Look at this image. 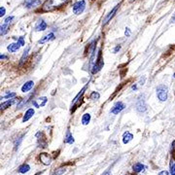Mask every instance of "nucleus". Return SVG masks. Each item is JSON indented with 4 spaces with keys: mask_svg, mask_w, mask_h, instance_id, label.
<instances>
[{
    "mask_svg": "<svg viewBox=\"0 0 175 175\" xmlns=\"http://www.w3.org/2000/svg\"><path fill=\"white\" fill-rule=\"evenodd\" d=\"M33 115H34V110H33L32 108H29V109L26 111V114H25V116H23V118H22V123L27 122Z\"/></svg>",
    "mask_w": 175,
    "mask_h": 175,
    "instance_id": "nucleus-16",
    "label": "nucleus"
},
{
    "mask_svg": "<svg viewBox=\"0 0 175 175\" xmlns=\"http://www.w3.org/2000/svg\"><path fill=\"white\" fill-rule=\"evenodd\" d=\"M6 13V10H5V8L4 7H0V17H3V16L5 15Z\"/></svg>",
    "mask_w": 175,
    "mask_h": 175,
    "instance_id": "nucleus-31",
    "label": "nucleus"
},
{
    "mask_svg": "<svg viewBox=\"0 0 175 175\" xmlns=\"http://www.w3.org/2000/svg\"><path fill=\"white\" fill-rule=\"evenodd\" d=\"M168 171H166V170H163V171H161V172H158V175H168Z\"/></svg>",
    "mask_w": 175,
    "mask_h": 175,
    "instance_id": "nucleus-35",
    "label": "nucleus"
},
{
    "mask_svg": "<svg viewBox=\"0 0 175 175\" xmlns=\"http://www.w3.org/2000/svg\"><path fill=\"white\" fill-rule=\"evenodd\" d=\"M33 86H34L33 81H28L21 87V92H29L31 89H32Z\"/></svg>",
    "mask_w": 175,
    "mask_h": 175,
    "instance_id": "nucleus-13",
    "label": "nucleus"
},
{
    "mask_svg": "<svg viewBox=\"0 0 175 175\" xmlns=\"http://www.w3.org/2000/svg\"><path fill=\"white\" fill-rule=\"evenodd\" d=\"M29 170H30V166L27 163H23L22 165H21L19 168L20 173H26V172H28Z\"/></svg>",
    "mask_w": 175,
    "mask_h": 175,
    "instance_id": "nucleus-21",
    "label": "nucleus"
},
{
    "mask_svg": "<svg viewBox=\"0 0 175 175\" xmlns=\"http://www.w3.org/2000/svg\"><path fill=\"white\" fill-rule=\"evenodd\" d=\"M131 89H132V90H136V89H137V86H136V85H135V86H132Z\"/></svg>",
    "mask_w": 175,
    "mask_h": 175,
    "instance_id": "nucleus-39",
    "label": "nucleus"
},
{
    "mask_svg": "<svg viewBox=\"0 0 175 175\" xmlns=\"http://www.w3.org/2000/svg\"><path fill=\"white\" fill-rule=\"evenodd\" d=\"M132 169H133V171L135 173H139V172H141V171H143L145 169V165L142 164L141 163H136L133 164Z\"/></svg>",
    "mask_w": 175,
    "mask_h": 175,
    "instance_id": "nucleus-15",
    "label": "nucleus"
},
{
    "mask_svg": "<svg viewBox=\"0 0 175 175\" xmlns=\"http://www.w3.org/2000/svg\"><path fill=\"white\" fill-rule=\"evenodd\" d=\"M136 110L140 113L145 112L146 109H147V105H146V101H145V95L142 94L138 97L137 101H136Z\"/></svg>",
    "mask_w": 175,
    "mask_h": 175,
    "instance_id": "nucleus-4",
    "label": "nucleus"
},
{
    "mask_svg": "<svg viewBox=\"0 0 175 175\" xmlns=\"http://www.w3.org/2000/svg\"><path fill=\"white\" fill-rule=\"evenodd\" d=\"M126 175H132V174H126Z\"/></svg>",
    "mask_w": 175,
    "mask_h": 175,
    "instance_id": "nucleus-40",
    "label": "nucleus"
},
{
    "mask_svg": "<svg viewBox=\"0 0 175 175\" xmlns=\"http://www.w3.org/2000/svg\"><path fill=\"white\" fill-rule=\"evenodd\" d=\"M170 174H171V175H175V163L171 165V168H170Z\"/></svg>",
    "mask_w": 175,
    "mask_h": 175,
    "instance_id": "nucleus-32",
    "label": "nucleus"
},
{
    "mask_svg": "<svg viewBox=\"0 0 175 175\" xmlns=\"http://www.w3.org/2000/svg\"><path fill=\"white\" fill-rule=\"evenodd\" d=\"M90 122H91V115H90L89 113L84 114L83 117H82V124H83L84 125H86L89 124Z\"/></svg>",
    "mask_w": 175,
    "mask_h": 175,
    "instance_id": "nucleus-22",
    "label": "nucleus"
},
{
    "mask_svg": "<svg viewBox=\"0 0 175 175\" xmlns=\"http://www.w3.org/2000/svg\"><path fill=\"white\" fill-rule=\"evenodd\" d=\"M68 0H47L42 7V10L44 12H52L62 7V5L66 4Z\"/></svg>",
    "mask_w": 175,
    "mask_h": 175,
    "instance_id": "nucleus-1",
    "label": "nucleus"
},
{
    "mask_svg": "<svg viewBox=\"0 0 175 175\" xmlns=\"http://www.w3.org/2000/svg\"><path fill=\"white\" fill-rule=\"evenodd\" d=\"M8 28H9V23H5L1 26V35H5L8 32Z\"/></svg>",
    "mask_w": 175,
    "mask_h": 175,
    "instance_id": "nucleus-24",
    "label": "nucleus"
},
{
    "mask_svg": "<svg viewBox=\"0 0 175 175\" xmlns=\"http://www.w3.org/2000/svg\"><path fill=\"white\" fill-rule=\"evenodd\" d=\"M125 108V105L124 104V103L122 101H118V102L115 103V105L112 107V109L110 110V113L117 115L119 113H121Z\"/></svg>",
    "mask_w": 175,
    "mask_h": 175,
    "instance_id": "nucleus-6",
    "label": "nucleus"
},
{
    "mask_svg": "<svg viewBox=\"0 0 175 175\" xmlns=\"http://www.w3.org/2000/svg\"><path fill=\"white\" fill-rule=\"evenodd\" d=\"M172 155L175 158V141L172 142Z\"/></svg>",
    "mask_w": 175,
    "mask_h": 175,
    "instance_id": "nucleus-34",
    "label": "nucleus"
},
{
    "mask_svg": "<svg viewBox=\"0 0 175 175\" xmlns=\"http://www.w3.org/2000/svg\"><path fill=\"white\" fill-rule=\"evenodd\" d=\"M46 28H47V23L43 20L38 21V22L36 23V26L34 27L35 31H44Z\"/></svg>",
    "mask_w": 175,
    "mask_h": 175,
    "instance_id": "nucleus-12",
    "label": "nucleus"
},
{
    "mask_svg": "<svg viewBox=\"0 0 175 175\" xmlns=\"http://www.w3.org/2000/svg\"><path fill=\"white\" fill-rule=\"evenodd\" d=\"M66 171V168H58L57 170H55L54 173H53V175H62L63 173H64Z\"/></svg>",
    "mask_w": 175,
    "mask_h": 175,
    "instance_id": "nucleus-25",
    "label": "nucleus"
},
{
    "mask_svg": "<svg viewBox=\"0 0 175 175\" xmlns=\"http://www.w3.org/2000/svg\"><path fill=\"white\" fill-rule=\"evenodd\" d=\"M85 8H86V1H85V0H81V1H78V2H76L73 5L72 10H73L74 14L80 15V14H82L84 12Z\"/></svg>",
    "mask_w": 175,
    "mask_h": 175,
    "instance_id": "nucleus-5",
    "label": "nucleus"
},
{
    "mask_svg": "<svg viewBox=\"0 0 175 175\" xmlns=\"http://www.w3.org/2000/svg\"><path fill=\"white\" fill-rule=\"evenodd\" d=\"M18 43H19L21 46H23V45H25V38H23V37H20V38L18 39Z\"/></svg>",
    "mask_w": 175,
    "mask_h": 175,
    "instance_id": "nucleus-30",
    "label": "nucleus"
},
{
    "mask_svg": "<svg viewBox=\"0 0 175 175\" xmlns=\"http://www.w3.org/2000/svg\"><path fill=\"white\" fill-rule=\"evenodd\" d=\"M0 59H7V55L1 54V55H0Z\"/></svg>",
    "mask_w": 175,
    "mask_h": 175,
    "instance_id": "nucleus-37",
    "label": "nucleus"
},
{
    "mask_svg": "<svg viewBox=\"0 0 175 175\" xmlns=\"http://www.w3.org/2000/svg\"><path fill=\"white\" fill-rule=\"evenodd\" d=\"M87 87H88V84L83 88V89L81 90V92H79L78 94H77V97L73 99V101H72V103H71V107H74L75 105H76V103H77V101L79 100V98H82V95L84 94V92H85V91H86V89H87Z\"/></svg>",
    "mask_w": 175,
    "mask_h": 175,
    "instance_id": "nucleus-14",
    "label": "nucleus"
},
{
    "mask_svg": "<svg viewBox=\"0 0 175 175\" xmlns=\"http://www.w3.org/2000/svg\"><path fill=\"white\" fill-rule=\"evenodd\" d=\"M40 4H41V0H26L25 3H23L25 7L27 8V9H32V8H35Z\"/></svg>",
    "mask_w": 175,
    "mask_h": 175,
    "instance_id": "nucleus-7",
    "label": "nucleus"
},
{
    "mask_svg": "<svg viewBox=\"0 0 175 175\" xmlns=\"http://www.w3.org/2000/svg\"><path fill=\"white\" fill-rule=\"evenodd\" d=\"M54 34L53 32H51V33H49V34L45 35L44 37H42L40 40L38 41V43H39V44H44V43H46V42H49V41H51V40H54Z\"/></svg>",
    "mask_w": 175,
    "mask_h": 175,
    "instance_id": "nucleus-10",
    "label": "nucleus"
},
{
    "mask_svg": "<svg viewBox=\"0 0 175 175\" xmlns=\"http://www.w3.org/2000/svg\"><path fill=\"white\" fill-rule=\"evenodd\" d=\"M120 50H121V46H120V45H117L116 48L114 49V53H117V52H119Z\"/></svg>",
    "mask_w": 175,
    "mask_h": 175,
    "instance_id": "nucleus-36",
    "label": "nucleus"
},
{
    "mask_svg": "<svg viewBox=\"0 0 175 175\" xmlns=\"http://www.w3.org/2000/svg\"><path fill=\"white\" fill-rule=\"evenodd\" d=\"M119 7H120V6H119V5H117L115 8H114V9L112 10V11H111L107 16H106V17H105V19L104 20H103V21H102V25L103 26H105V25H107V23L110 21V20L111 19H112L113 17H114V16L116 15V13H117V11H118V9H119Z\"/></svg>",
    "mask_w": 175,
    "mask_h": 175,
    "instance_id": "nucleus-8",
    "label": "nucleus"
},
{
    "mask_svg": "<svg viewBox=\"0 0 175 175\" xmlns=\"http://www.w3.org/2000/svg\"><path fill=\"white\" fill-rule=\"evenodd\" d=\"M20 47H21V45L17 42V43L10 44L9 46L7 47V49H8V51H9L10 53H15V52H17L20 49Z\"/></svg>",
    "mask_w": 175,
    "mask_h": 175,
    "instance_id": "nucleus-20",
    "label": "nucleus"
},
{
    "mask_svg": "<svg viewBox=\"0 0 175 175\" xmlns=\"http://www.w3.org/2000/svg\"><path fill=\"white\" fill-rule=\"evenodd\" d=\"M16 95H17V93L16 92H8L6 95H4V97H1V99H9V98H13L15 97Z\"/></svg>",
    "mask_w": 175,
    "mask_h": 175,
    "instance_id": "nucleus-26",
    "label": "nucleus"
},
{
    "mask_svg": "<svg viewBox=\"0 0 175 175\" xmlns=\"http://www.w3.org/2000/svg\"><path fill=\"white\" fill-rule=\"evenodd\" d=\"M15 101H16L15 99H10V100H7L6 102L2 103V104H1V110H4V109L8 108L9 106H11Z\"/></svg>",
    "mask_w": 175,
    "mask_h": 175,
    "instance_id": "nucleus-23",
    "label": "nucleus"
},
{
    "mask_svg": "<svg viewBox=\"0 0 175 175\" xmlns=\"http://www.w3.org/2000/svg\"><path fill=\"white\" fill-rule=\"evenodd\" d=\"M64 142L67 143V144H73V143H74V137H73V135L71 134L69 130H67V131H66Z\"/></svg>",
    "mask_w": 175,
    "mask_h": 175,
    "instance_id": "nucleus-19",
    "label": "nucleus"
},
{
    "mask_svg": "<svg viewBox=\"0 0 175 175\" xmlns=\"http://www.w3.org/2000/svg\"><path fill=\"white\" fill-rule=\"evenodd\" d=\"M47 101H48V98H47L46 97H39V98H37L36 100L33 101V105H34V107H36V108H40V107H43V106L46 104Z\"/></svg>",
    "mask_w": 175,
    "mask_h": 175,
    "instance_id": "nucleus-9",
    "label": "nucleus"
},
{
    "mask_svg": "<svg viewBox=\"0 0 175 175\" xmlns=\"http://www.w3.org/2000/svg\"><path fill=\"white\" fill-rule=\"evenodd\" d=\"M125 35L126 37H129V36L130 35V28H125Z\"/></svg>",
    "mask_w": 175,
    "mask_h": 175,
    "instance_id": "nucleus-33",
    "label": "nucleus"
},
{
    "mask_svg": "<svg viewBox=\"0 0 175 175\" xmlns=\"http://www.w3.org/2000/svg\"><path fill=\"white\" fill-rule=\"evenodd\" d=\"M104 65V62H103V59H102V53H101V49H99L98 53H97V60H95V63L93 67L92 68V73L94 74V73H97L98 71L103 67Z\"/></svg>",
    "mask_w": 175,
    "mask_h": 175,
    "instance_id": "nucleus-2",
    "label": "nucleus"
},
{
    "mask_svg": "<svg viewBox=\"0 0 175 175\" xmlns=\"http://www.w3.org/2000/svg\"><path fill=\"white\" fill-rule=\"evenodd\" d=\"M102 175H110V169H108L107 171H105V172L103 173Z\"/></svg>",
    "mask_w": 175,
    "mask_h": 175,
    "instance_id": "nucleus-38",
    "label": "nucleus"
},
{
    "mask_svg": "<svg viewBox=\"0 0 175 175\" xmlns=\"http://www.w3.org/2000/svg\"><path fill=\"white\" fill-rule=\"evenodd\" d=\"M13 19H14V16H10V17H8V18L5 19L4 22H5V23H10V22L13 21Z\"/></svg>",
    "mask_w": 175,
    "mask_h": 175,
    "instance_id": "nucleus-29",
    "label": "nucleus"
},
{
    "mask_svg": "<svg viewBox=\"0 0 175 175\" xmlns=\"http://www.w3.org/2000/svg\"><path fill=\"white\" fill-rule=\"evenodd\" d=\"M132 138H133V135L130 132L126 131L123 135V143L124 144H128V143H130L132 140Z\"/></svg>",
    "mask_w": 175,
    "mask_h": 175,
    "instance_id": "nucleus-17",
    "label": "nucleus"
},
{
    "mask_svg": "<svg viewBox=\"0 0 175 175\" xmlns=\"http://www.w3.org/2000/svg\"><path fill=\"white\" fill-rule=\"evenodd\" d=\"M99 97H100V94L97 92H92L91 94V99H92V100H97V99H99Z\"/></svg>",
    "mask_w": 175,
    "mask_h": 175,
    "instance_id": "nucleus-27",
    "label": "nucleus"
},
{
    "mask_svg": "<svg viewBox=\"0 0 175 175\" xmlns=\"http://www.w3.org/2000/svg\"><path fill=\"white\" fill-rule=\"evenodd\" d=\"M29 49H30V48L27 47L26 49V51L23 52V54H22V57H21V62H23V61H25V59H26L27 54H28V52H29Z\"/></svg>",
    "mask_w": 175,
    "mask_h": 175,
    "instance_id": "nucleus-28",
    "label": "nucleus"
},
{
    "mask_svg": "<svg viewBox=\"0 0 175 175\" xmlns=\"http://www.w3.org/2000/svg\"><path fill=\"white\" fill-rule=\"evenodd\" d=\"M36 136H37V138H38V145H39V147L45 148V147L47 146V141H46V139L44 138L43 134L41 133V137H40V134H39V132H38Z\"/></svg>",
    "mask_w": 175,
    "mask_h": 175,
    "instance_id": "nucleus-18",
    "label": "nucleus"
},
{
    "mask_svg": "<svg viewBox=\"0 0 175 175\" xmlns=\"http://www.w3.org/2000/svg\"><path fill=\"white\" fill-rule=\"evenodd\" d=\"M157 95L161 101H165L168 99V88L164 85H160L157 88Z\"/></svg>",
    "mask_w": 175,
    "mask_h": 175,
    "instance_id": "nucleus-3",
    "label": "nucleus"
},
{
    "mask_svg": "<svg viewBox=\"0 0 175 175\" xmlns=\"http://www.w3.org/2000/svg\"><path fill=\"white\" fill-rule=\"evenodd\" d=\"M40 160H41V162H42L44 164H46V165H50L51 163H52V158H50L49 155L46 154V153H42V154L40 155Z\"/></svg>",
    "mask_w": 175,
    "mask_h": 175,
    "instance_id": "nucleus-11",
    "label": "nucleus"
}]
</instances>
